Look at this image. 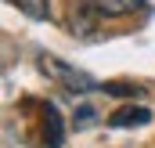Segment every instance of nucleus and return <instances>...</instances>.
I'll return each mask as SVG.
<instances>
[{
    "instance_id": "nucleus-2",
    "label": "nucleus",
    "mask_w": 155,
    "mask_h": 148,
    "mask_svg": "<svg viewBox=\"0 0 155 148\" xmlns=\"http://www.w3.org/2000/svg\"><path fill=\"white\" fill-rule=\"evenodd\" d=\"M83 4L94 7L101 18H105V15H130V11L141 7V0H83Z\"/></svg>"
},
{
    "instance_id": "nucleus-3",
    "label": "nucleus",
    "mask_w": 155,
    "mask_h": 148,
    "mask_svg": "<svg viewBox=\"0 0 155 148\" xmlns=\"http://www.w3.org/2000/svg\"><path fill=\"white\" fill-rule=\"evenodd\" d=\"M108 123H112V126H123V123H148V109H134V105H126V109L112 112Z\"/></svg>"
},
{
    "instance_id": "nucleus-1",
    "label": "nucleus",
    "mask_w": 155,
    "mask_h": 148,
    "mask_svg": "<svg viewBox=\"0 0 155 148\" xmlns=\"http://www.w3.org/2000/svg\"><path fill=\"white\" fill-rule=\"evenodd\" d=\"M40 69H43V72H58V79H61L65 87H72V90H94V87H97V79H87L83 72L61 65L58 58H40Z\"/></svg>"
},
{
    "instance_id": "nucleus-4",
    "label": "nucleus",
    "mask_w": 155,
    "mask_h": 148,
    "mask_svg": "<svg viewBox=\"0 0 155 148\" xmlns=\"http://www.w3.org/2000/svg\"><path fill=\"white\" fill-rule=\"evenodd\" d=\"M29 18H47V0H15Z\"/></svg>"
}]
</instances>
